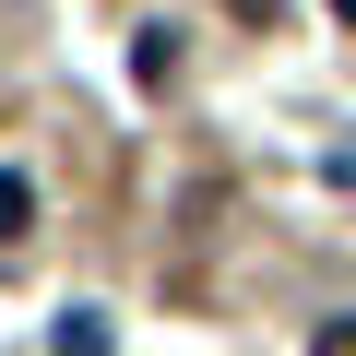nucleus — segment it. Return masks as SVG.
Here are the masks:
<instances>
[{"mask_svg":"<svg viewBox=\"0 0 356 356\" xmlns=\"http://www.w3.org/2000/svg\"><path fill=\"white\" fill-rule=\"evenodd\" d=\"M48 356H107V321H95V309H72V321L48 332Z\"/></svg>","mask_w":356,"mask_h":356,"instance_id":"nucleus-1","label":"nucleus"},{"mask_svg":"<svg viewBox=\"0 0 356 356\" xmlns=\"http://www.w3.org/2000/svg\"><path fill=\"white\" fill-rule=\"evenodd\" d=\"M24 226H36V191H24L13 166H0V238H24Z\"/></svg>","mask_w":356,"mask_h":356,"instance_id":"nucleus-2","label":"nucleus"},{"mask_svg":"<svg viewBox=\"0 0 356 356\" xmlns=\"http://www.w3.org/2000/svg\"><path fill=\"white\" fill-rule=\"evenodd\" d=\"M321 356H356V321H332V332H321Z\"/></svg>","mask_w":356,"mask_h":356,"instance_id":"nucleus-3","label":"nucleus"},{"mask_svg":"<svg viewBox=\"0 0 356 356\" xmlns=\"http://www.w3.org/2000/svg\"><path fill=\"white\" fill-rule=\"evenodd\" d=\"M332 178H356V143H332Z\"/></svg>","mask_w":356,"mask_h":356,"instance_id":"nucleus-4","label":"nucleus"},{"mask_svg":"<svg viewBox=\"0 0 356 356\" xmlns=\"http://www.w3.org/2000/svg\"><path fill=\"white\" fill-rule=\"evenodd\" d=\"M332 13H344V24H356V0H332Z\"/></svg>","mask_w":356,"mask_h":356,"instance_id":"nucleus-5","label":"nucleus"},{"mask_svg":"<svg viewBox=\"0 0 356 356\" xmlns=\"http://www.w3.org/2000/svg\"><path fill=\"white\" fill-rule=\"evenodd\" d=\"M250 13H273V0H250Z\"/></svg>","mask_w":356,"mask_h":356,"instance_id":"nucleus-6","label":"nucleus"}]
</instances>
